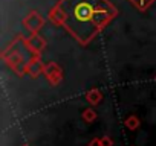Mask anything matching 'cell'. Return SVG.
Masks as SVG:
<instances>
[{
    "mask_svg": "<svg viewBox=\"0 0 156 146\" xmlns=\"http://www.w3.org/2000/svg\"><path fill=\"white\" fill-rule=\"evenodd\" d=\"M60 12L66 28L81 41H89L112 17L106 0H63Z\"/></svg>",
    "mask_w": 156,
    "mask_h": 146,
    "instance_id": "obj_1",
    "label": "cell"
},
{
    "mask_svg": "<svg viewBox=\"0 0 156 146\" xmlns=\"http://www.w3.org/2000/svg\"><path fill=\"white\" fill-rule=\"evenodd\" d=\"M139 2H142V3H148L150 0H139Z\"/></svg>",
    "mask_w": 156,
    "mask_h": 146,
    "instance_id": "obj_2",
    "label": "cell"
}]
</instances>
